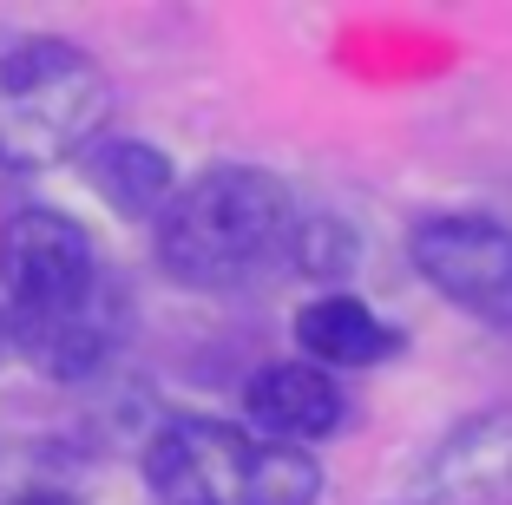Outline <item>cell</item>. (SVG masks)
I'll return each instance as SVG.
<instances>
[{
  "instance_id": "6da1fadb",
  "label": "cell",
  "mask_w": 512,
  "mask_h": 505,
  "mask_svg": "<svg viewBox=\"0 0 512 505\" xmlns=\"http://www.w3.org/2000/svg\"><path fill=\"white\" fill-rule=\"evenodd\" d=\"M0 309H7L14 342L60 381L106 368L125 328V302L106 283L92 237L60 210L7 217V230H0Z\"/></svg>"
},
{
  "instance_id": "7a4b0ae2",
  "label": "cell",
  "mask_w": 512,
  "mask_h": 505,
  "mask_svg": "<svg viewBox=\"0 0 512 505\" xmlns=\"http://www.w3.org/2000/svg\"><path fill=\"white\" fill-rule=\"evenodd\" d=\"M302 237L296 197L256 164H217L158 210V263L184 289H243L270 276Z\"/></svg>"
},
{
  "instance_id": "3957f363",
  "label": "cell",
  "mask_w": 512,
  "mask_h": 505,
  "mask_svg": "<svg viewBox=\"0 0 512 505\" xmlns=\"http://www.w3.org/2000/svg\"><path fill=\"white\" fill-rule=\"evenodd\" d=\"M158 505H316L322 473L296 446H270L224 420H165L145 446Z\"/></svg>"
},
{
  "instance_id": "277c9868",
  "label": "cell",
  "mask_w": 512,
  "mask_h": 505,
  "mask_svg": "<svg viewBox=\"0 0 512 505\" xmlns=\"http://www.w3.org/2000/svg\"><path fill=\"white\" fill-rule=\"evenodd\" d=\"M106 119V73L53 33L0 27V164H53L92 145Z\"/></svg>"
},
{
  "instance_id": "5b68a950",
  "label": "cell",
  "mask_w": 512,
  "mask_h": 505,
  "mask_svg": "<svg viewBox=\"0 0 512 505\" xmlns=\"http://www.w3.org/2000/svg\"><path fill=\"white\" fill-rule=\"evenodd\" d=\"M407 256L453 309L512 328V230L473 210H440L407 230Z\"/></svg>"
},
{
  "instance_id": "8992f818",
  "label": "cell",
  "mask_w": 512,
  "mask_h": 505,
  "mask_svg": "<svg viewBox=\"0 0 512 505\" xmlns=\"http://www.w3.org/2000/svg\"><path fill=\"white\" fill-rule=\"evenodd\" d=\"M243 414H250V433L270 446H309L342 433L348 420V394L335 387V374L309 368V361H276L263 368L250 387H243Z\"/></svg>"
},
{
  "instance_id": "52a82bcc",
  "label": "cell",
  "mask_w": 512,
  "mask_h": 505,
  "mask_svg": "<svg viewBox=\"0 0 512 505\" xmlns=\"http://www.w3.org/2000/svg\"><path fill=\"white\" fill-rule=\"evenodd\" d=\"M427 505H512V414H486L440 446Z\"/></svg>"
},
{
  "instance_id": "ba28073f",
  "label": "cell",
  "mask_w": 512,
  "mask_h": 505,
  "mask_svg": "<svg viewBox=\"0 0 512 505\" xmlns=\"http://www.w3.org/2000/svg\"><path fill=\"white\" fill-rule=\"evenodd\" d=\"M296 348L309 368L329 374V368H375V361H388L401 348V335L362 296H316L296 315Z\"/></svg>"
},
{
  "instance_id": "9c48e42d",
  "label": "cell",
  "mask_w": 512,
  "mask_h": 505,
  "mask_svg": "<svg viewBox=\"0 0 512 505\" xmlns=\"http://www.w3.org/2000/svg\"><path fill=\"white\" fill-rule=\"evenodd\" d=\"M86 178L125 217H151V210L171 204V158L158 145H145V138H99V145H86Z\"/></svg>"
},
{
  "instance_id": "30bf717a",
  "label": "cell",
  "mask_w": 512,
  "mask_h": 505,
  "mask_svg": "<svg viewBox=\"0 0 512 505\" xmlns=\"http://www.w3.org/2000/svg\"><path fill=\"white\" fill-rule=\"evenodd\" d=\"M14 505H79V499H66V492H20Z\"/></svg>"
}]
</instances>
